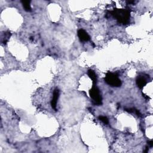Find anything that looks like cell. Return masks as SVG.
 <instances>
[{"label":"cell","instance_id":"obj_1","mask_svg":"<svg viewBox=\"0 0 153 153\" xmlns=\"http://www.w3.org/2000/svg\"><path fill=\"white\" fill-rule=\"evenodd\" d=\"M111 15L115 18L117 21L124 25L129 23L130 19V12L124 9H114L111 12Z\"/></svg>","mask_w":153,"mask_h":153},{"label":"cell","instance_id":"obj_2","mask_svg":"<svg viewBox=\"0 0 153 153\" xmlns=\"http://www.w3.org/2000/svg\"><path fill=\"white\" fill-rule=\"evenodd\" d=\"M105 81L108 84L112 87H118L121 86V81L118 78L117 75L111 72L106 73Z\"/></svg>","mask_w":153,"mask_h":153},{"label":"cell","instance_id":"obj_3","mask_svg":"<svg viewBox=\"0 0 153 153\" xmlns=\"http://www.w3.org/2000/svg\"><path fill=\"white\" fill-rule=\"evenodd\" d=\"M89 94L91 98L93 100L95 104L102 105V97L100 94L99 90L96 86H93L89 91Z\"/></svg>","mask_w":153,"mask_h":153},{"label":"cell","instance_id":"obj_4","mask_svg":"<svg viewBox=\"0 0 153 153\" xmlns=\"http://www.w3.org/2000/svg\"><path fill=\"white\" fill-rule=\"evenodd\" d=\"M136 83L139 89H142L146 86L148 81L145 77H144L143 75H139L136 78Z\"/></svg>","mask_w":153,"mask_h":153},{"label":"cell","instance_id":"obj_5","mask_svg":"<svg viewBox=\"0 0 153 153\" xmlns=\"http://www.w3.org/2000/svg\"><path fill=\"white\" fill-rule=\"evenodd\" d=\"M59 96V90L58 89H56L54 90L53 92V98L52 100L51 101V105L53 109H54L55 110H56V105H57V101L58 100Z\"/></svg>","mask_w":153,"mask_h":153},{"label":"cell","instance_id":"obj_6","mask_svg":"<svg viewBox=\"0 0 153 153\" xmlns=\"http://www.w3.org/2000/svg\"><path fill=\"white\" fill-rule=\"evenodd\" d=\"M78 37L81 41H88L90 40V37L89 34L83 30L81 29L78 31Z\"/></svg>","mask_w":153,"mask_h":153},{"label":"cell","instance_id":"obj_7","mask_svg":"<svg viewBox=\"0 0 153 153\" xmlns=\"http://www.w3.org/2000/svg\"><path fill=\"white\" fill-rule=\"evenodd\" d=\"M22 5H23L24 9H25V10L26 12H30L32 11V9H31V5H30L31 1H22Z\"/></svg>","mask_w":153,"mask_h":153},{"label":"cell","instance_id":"obj_8","mask_svg":"<svg viewBox=\"0 0 153 153\" xmlns=\"http://www.w3.org/2000/svg\"><path fill=\"white\" fill-rule=\"evenodd\" d=\"M87 74L89 75V77H90V78H91V80L93 81V83H96L97 81V77H96V74L95 73V72L92 69H90L87 72Z\"/></svg>","mask_w":153,"mask_h":153},{"label":"cell","instance_id":"obj_9","mask_svg":"<svg viewBox=\"0 0 153 153\" xmlns=\"http://www.w3.org/2000/svg\"><path fill=\"white\" fill-rule=\"evenodd\" d=\"M99 119L102 121L104 124H108L109 123V121H108V119L105 116H99Z\"/></svg>","mask_w":153,"mask_h":153},{"label":"cell","instance_id":"obj_10","mask_svg":"<svg viewBox=\"0 0 153 153\" xmlns=\"http://www.w3.org/2000/svg\"><path fill=\"white\" fill-rule=\"evenodd\" d=\"M148 144H149V145L150 146V147H152V146H153V142H152V140L149 141V142H148Z\"/></svg>","mask_w":153,"mask_h":153}]
</instances>
